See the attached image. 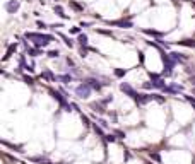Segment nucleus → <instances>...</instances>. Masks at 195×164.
Returning a JSON list of instances; mask_svg holds the SVG:
<instances>
[{"label": "nucleus", "mask_w": 195, "mask_h": 164, "mask_svg": "<svg viewBox=\"0 0 195 164\" xmlns=\"http://www.w3.org/2000/svg\"><path fill=\"white\" fill-rule=\"evenodd\" d=\"M106 140H108V142H115L117 139H115L113 135H106Z\"/></svg>", "instance_id": "bb28decb"}, {"label": "nucleus", "mask_w": 195, "mask_h": 164, "mask_svg": "<svg viewBox=\"0 0 195 164\" xmlns=\"http://www.w3.org/2000/svg\"><path fill=\"white\" fill-rule=\"evenodd\" d=\"M91 91H92V87L87 84V82H82L81 86H77V87H75V94H77L81 99L89 98V96H91Z\"/></svg>", "instance_id": "f257e3e1"}, {"label": "nucleus", "mask_w": 195, "mask_h": 164, "mask_svg": "<svg viewBox=\"0 0 195 164\" xmlns=\"http://www.w3.org/2000/svg\"><path fill=\"white\" fill-rule=\"evenodd\" d=\"M86 82H87V84L91 86V87L94 89V91H101V87H103V84H100V82H98L96 79H87Z\"/></svg>", "instance_id": "6e6552de"}, {"label": "nucleus", "mask_w": 195, "mask_h": 164, "mask_svg": "<svg viewBox=\"0 0 195 164\" xmlns=\"http://www.w3.org/2000/svg\"><path fill=\"white\" fill-rule=\"evenodd\" d=\"M190 82H192V86H195V74L190 77Z\"/></svg>", "instance_id": "2f4dec72"}, {"label": "nucleus", "mask_w": 195, "mask_h": 164, "mask_svg": "<svg viewBox=\"0 0 195 164\" xmlns=\"http://www.w3.org/2000/svg\"><path fill=\"white\" fill-rule=\"evenodd\" d=\"M161 60H163V63H164V75H171V72H173V67H175V60L169 57V55H161Z\"/></svg>", "instance_id": "7ed1b4c3"}, {"label": "nucleus", "mask_w": 195, "mask_h": 164, "mask_svg": "<svg viewBox=\"0 0 195 164\" xmlns=\"http://www.w3.org/2000/svg\"><path fill=\"white\" fill-rule=\"evenodd\" d=\"M62 38H63V40H65V44H67V46H70V48L74 46V41L70 40V38H67V36H63V34H62Z\"/></svg>", "instance_id": "412c9836"}, {"label": "nucleus", "mask_w": 195, "mask_h": 164, "mask_svg": "<svg viewBox=\"0 0 195 164\" xmlns=\"http://www.w3.org/2000/svg\"><path fill=\"white\" fill-rule=\"evenodd\" d=\"M113 26H120V27H132V22H129V21H115V22H111Z\"/></svg>", "instance_id": "9b49d317"}, {"label": "nucleus", "mask_w": 195, "mask_h": 164, "mask_svg": "<svg viewBox=\"0 0 195 164\" xmlns=\"http://www.w3.org/2000/svg\"><path fill=\"white\" fill-rule=\"evenodd\" d=\"M120 89H121V92H125L127 96H130V98H132V99H135V101H137V98H139V94H137V92H135V89H134L132 86H129V84H127V82H121V84H120Z\"/></svg>", "instance_id": "20e7f679"}, {"label": "nucleus", "mask_w": 195, "mask_h": 164, "mask_svg": "<svg viewBox=\"0 0 195 164\" xmlns=\"http://www.w3.org/2000/svg\"><path fill=\"white\" fill-rule=\"evenodd\" d=\"M70 5H72V7L75 9V11H82V7H81L79 4H75V2H70Z\"/></svg>", "instance_id": "5701e85b"}, {"label": "nucleus", "mask_w": 195, "mask_h": 164, "mask_svg": "<svg viewBox=\"0 0 195 164\" xmlns=\"http://www.w3.org/2000/svg\"><path fill=\"white\" fill-rule=\"evenodd\" d=\"M91 108H92V109H94L96 113H104V109H103V106H101V104H98V103H92V104H91Z\"/></svg>", "instance_id": "dca6fc26"}, {"label": "nucleus", "mask_w": 195, "mask_h": 164, "mask_svg": "<svg viewBox=\"0 0 195 164\" xmlns=\"http://www.w3.org/2000/svg\"><path fill=\"white\" fill-rule=\"evenodd\" d=\"M127 74V70H121V69H117L115 70V75H118V77H123Z\"/></svg>", "instance_id": "4be33fe9"}, {"label": "nucleus", "mask_w": 195, "mask_h": 164, "mask_svg": "<svg viewBox=\"0 0 195 164\" xmlns=\"http://www.w3.org/2000/svg\"><path fill=\"white\" fill-rule=\"evenodd\" d=\"M57 79H58L60 82H63V84H69V82H72V77H70V75H58Z\"/></svg>", "instance_id": "2eb2a0df"}, {"label": "nucleus", "mask_w": 195, "mask_h": 164, "mask_svg": "<svg viewBox=\"0 0 195 164\" xmlns=\"http://www.w3.org/2000/svg\"><path fill=\"white\" fill-rule=\"evenodd\" d=\"M169 57L175 60V62H183V60H187V55H181V53H176V51H173V53H169Z\"/></svg>", "instance_id": "1a4fd4ad"}, {"label": "nucleus", "mask_w": 195, "mask_h": 164, "mask_svg": "<svg viewBox=\"0 0 195 164\" xmlns=\"http://www.w3.org/2000/svg\"><path fill=\"white\" fill-rule=\"evenodd\" d=\"M15 50H17V43H12L11 46L7 48V53H5V57H4V58H2V60H4V62H5V60H9V58H11V57H12V53H14Z\"/></svg>", "instance_id": "0eeeda50"}, {"label": "nucleus", "mask_w": 195, "mask_h": 164, "mask_svg": "<svg viewBox=\"0 0 195 164\" xmlns=\"http://www.w3.org/2000/svg\"><path fill=\"white\" fill-rule=\"evenodd\" d=\"M144 33H146V34H151V36H158V38L163 36V33H159V31H151V29H146Z\"/></svg>", "instance_id": "a211bd4d"}, {"label": "nucleus", "mask_w": 195, "mask_h": 164, "mask_svg": "<svg viewBox=\"0 0 195 164\" xmlns=\"http://www.w3.org/2000/svg\"><path fill=\"white\" fill-rule=\"evenodd\" d=\"M26 53H28V55H31V57H40L41 51H40V48H28Z\"/></svg>", "instance_id": "f8f14e48"}, {"label": "nucleus", "mask_w": 195, "mask_h": 164, "mask_svg": "<svg viewBox=\"0 0 195 164\" xmlns=\"http://www.w3.org/2000/svg\"><path fill=\"white\" fill-rule=\"evenodd\" d=\"M147 164H151V162H147Z\"/></svg>", "instance_id": "473e14b6"}, {"label": "nucleus", "mask_w": 195, "mask_h": 164, "mask_svg": "<svg viewBox=\"0 0 195 164\" xmlns=\"http://www.w3.org/2000/svg\"><path fill=\"white\" fill-rule=\"evenodd\" d=\"M180 44L183 46H188V48H195V40H183V41H178Z\"/></svg>", "instance_id": "ddd939ff"}, {"label": "nucleus", "mask_w": 195, "mask_h": 164, "mask_svg": "<svg viewBox=\"0 0 195 164\" xmlns=\"http://www.w3.org/2000/svg\"><path fill=\"white\" fill-rule=\"evenodd\" d=\"M36 26H38V27H41V29H43V27H46V24H45L43 21H36Z\"/></svg>", "instance_id": "b1692460"}, {"label": "nucleus", "mask_w": 195, "mask_h": 164, "mask_svg": "<svg viewBox=\"0 0 195 164\" xmlns=\"http://www.w3.org/2000/svg\"><path fill=\"white\" fill-rule=\"evenodd\" d=\"M19 7H21L19 0H9L7 4H5V11H7L9 14H15V12L19 11Z\"/></svg>", "instance_id": "39448f33"}, {"label": "nucleus", "mask_w": 195, "mask_h": 164, "mask_svg": "<svg viewBox=\"0 0 195 164\" xmlns=\"http://www.w3.org/2000/svg\"><path fill=\"white\" fill-rule=\"evenodd\" d=\"M55 14L60 15V17H63V19H67V15L63 14V7L62 5H55Z\"/></svg>", "instance_id": "4468645a"}, {"label": "nucleus", "mask_w": 195, "mask_h": 164, "mask_svg": "<svg viewBox=\"0 0 195 164\" xmlns=\"http://www.w3.org/2000/svg\"><path fill=\"white\" fill-rule=\"evenodd\" d=\"M46 55L50 57V58H57V57H58L60 53H58V50H52V51H48Z\"/></svg>", "instance_id": "6ab92c4d"}, {"label": "nucleus", "mask_w": 195, "mask_h": 164, "mask_svg": "<svg viewBox=\"0 0 195 164\" xmlns=\"http://www.w3.org/2000/svg\"><path fill=\"white\" fill-rule=\"evenodd\" d=\"M77 41L82 44V46H86V44H87V36H86V34H79Z\"/></svg>", "instance_id": "f3484780"}, {"label": "nucleus", "mask_w": 195, "mask_h": 164, "mask_svg": "<svg viewBox=\"0 0 195 164\" xmlns=\"http://www.w3.org/2000/svg\"><path fill=\"white\" fill-rule=\"evenodd\" d=\"M149 77H151L152 80H159V79H161V77H159V75H156V74H149Z\"/></svg>", "instance_id": "a878e982"}, {"label": "nucleus", "mask_w": 195, "mask_h": 164, "mask_svg": "<svg viewBox=\"0 0 195 164\" xmlns=\"http://www.w3.org/2000/svg\"><path fill=\"white\" fill-rule=\"evenodd\" d=\"M79 31H81V29H79V27H72V29H70V33H74V34H77V33H79Z\"/></svg>", "instance_id": "c756f323"}, {"label": "nucleus", "mask_w": 195, "mask_h": 164, "mask_svg": "<svg viewBox=\"0 0 195 164\" xmlns=\"http://www.w3.org/2000/svg\"><path fill=\"white\" fill-rule=\"evenodd\" d=\"M41 77H45V79H50V80L57 79V77H55V75H53V74H52V72H48V70H46V72H45V74H43V75H41Z\"/></svg>", "instance_id": "aec40b11"}, {"label": "nucleus", "mask_w": 195, "mask_h": 164, "mask_svg": "<svg viewBox=\"0 0 195 164\" xmlns=\"http://www.w3.org/2000/svg\"><path fill=\"white\" fill-rule=\"evenodd\" d=\"M24 80H26V84H33L34 80L31 79V77H28V75H24Z\"/></svg>", "instance_id": "393cba45"}, {"label": "nucleus", "mask_w": 195, "mask_h": 164, "mask_svg": "<svg viewBox=\"0 0 195 164\" xmlns=\"http://www.w3.org/2000/svg\"><path fill=\"white\" fill-rule=\"evenodd\" d=\"M28 40H36V41H43V43H52L53 36L52 34H41V33H26Z\"/></svg>", "instance_id": "f03ea898"}, {"label": "nucleus", "mask_w": 195, "mask_h": 164, "mask_svg": "<svg viewBox=\"0 0 195 164\" xmlns=\"http://www.w3.org/2000/svg\"><path fill=\"white\" fill-rule=\"evenodd\" d=\"M82 121H84L86 125H89V120H87V116H84V115H82Z\"/></svg>", "instance_id": "7c9ffc66"}, {"label": "nucleus", "mask_w": 195, "mask_h": 164, "mask_svg": "<svg viewBox=\"0 0 195 164\" xmlns=\"http://www.w3.org/2000/svg\"><path fill=\"white\" fill-rule=\"evenodd\" d=\"M151 94H139V98H137V103L139 104H146V103H149L151 101Z\"/></svg>", "instance_id": "9d476101"}, {"label": "nucleus", "mask_w": 195, "mask_h": 164, "mask_svg": "<svg viewBox=\"0 0 195 164\" xmlns=\"http://www.w3.org/2000/svg\"><path fill=\"white\" fill-rule=\"evenodd\" d=\"M86 55H87V50H86V48H81V57L84 58Z\"/></svg>", "instance_id": "cd10ccee"}, {"label": "nucleus", "mask_w": 195, "mask_h": 164, "mask_svg": "<svg viewBox=\"0 0 195 164\" xmlns=\"http://www.w3.org/2000/svg\"><path fill=\"white\" fill-rule=\"evenodd\" d=\"M115 133H117L118 137H120V139H123V137H125V133H123V132H120V130H117V132H115Z\"/></svg>", "instance_id": "c85d7f7f"}, {"label": "nucleus", "mask_w": 195, "mask_h": 164, "mask_svg": "<svg viewBox=\"0 0 195 164\" xmlns=\"http://www.w3.org/2000/svg\"><path fill=\"white\" fill-rule=\"evenodd\" d=\"M50 94H52V98H53V99H57V101L60 103V106H62V108H65V106H67V101L62 98V96H60V92H58V91H55V89H50Z\"/></svg>", "instance_id": "423d86ee"}]
</instances>
